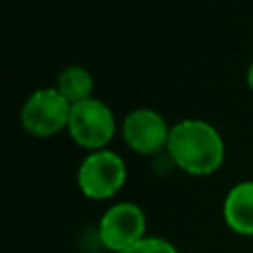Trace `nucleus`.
<instances>
[{"instance_id":"2","label":"nucleus","mask_w":253,"mask_h":253,"mask_svg":"<svg viewBox=\"0 0 253 253\" xmlns=\"http://www.w3.org/2000/svg\"><path fill=\"white\" fill-rule=\"evenodd\" d=\"M126 182V164L111 148L87 152L77 168V188L87 200L105 202L115 198Z\"/></svg>"},{"instance_id":"7","label":"nucleus","mask_w":253,"mask_h":253,"mask_svg":"<svg viewBox=\"0 0 253 253\" xmlns=\"http://www.w3.org/2000/svg\"><path fill=\"white\" fill-rule=\"evenodd\" d=\"M221 215L229 231L241 237H253V180H241L227 190Z\"/></svg>"},{"instance_id":"6","label":"nucleus","mask_w":253,"mask_h":253,"mask_svg":"<svg viewBox=\"0 0 253 253\" xmlns=\"http://www.w3.org/2000/svg\"><path fill=\"white\" fill-rule=\"evenodd\" d=\"M170 128L172 126L166 123V119L148 107L128 111L119 125L123 142L140 156H154L166 150Z\"/></svg>"},{"instance_id":"3","label":"nucleus","mask_w":253,"mask_h":253,"mask_svg":"<svg viewBox=\"0 0 253 253\" xmlns=\"http://www.w3.org/2000/svg\"><path fill=\"white\" fill-rule=\"evenodd\" d=\"M119 130L113 109L99 97H91L87 101L71 105V115L67 123L69 138L85 148L87 152L109 148L111 140Z\"/></svg>"},{"instance_id":"5","label":"nucleus","mask_w":253,"mask_h":253,"mask_svg":"<svg viewBox=\"0 0 253 253\" xmlns=\"http://www.w3.org/2000/svg\"><path fill=\"white\" fill-rule=\"evenodd\" d=\"M146 213L128 200L111 204L97 223L99 243L113 253H123L142 237H146Z\"/></svg>"},{"instance_id":"1","label":"nucleus","mask_w":253,"mask_h":253,"mask_svg":"<svg viewBox=\"0 0 253 253\" xmlns=\"http://www.w3.org/2000/svg\"><path fill=\"white\" fill-rule=\"evenodd\" d=\"M166 154L182 172L210 176L223 166L225 142L221 132L206 119L186 117L172 125Z\"/></svg>"},{"instance_id":"4","label":"nucleus","mask_w":253,"mask_h":253,"mask_svg":"<svg viewBox=\"0 0 253 253\" xmlns=\"http://www.w3.org/2000/svg\"><path fill=\"white\" fill-rule=\"evenodd\" d=\"M71 103L55 87H40L26 97L20 109L22 128L34 138H51L67 130Z\"/></svg>"},{"instance_id":"10","label":"nucleus","mask_w":253,"mask_h":253,"mask_svg":"<svg viewBox=\"0 0 253 253\" xmlns=\"http://www.w3.org/2000/svg\"><path fill=\"white\" fill-rule=\"evenodd\" d=\"M245 83H247V89L253 93V61L249 63V67L245 71Z\"/></svg>"},{"instance_id":"9","label":"nucleus","mask_w":253,"mask_h":253,"mask_svg":"<svg viewBox=\"0 0 253 253\" xmlns=\"http://www.w3.org/2000/svg\"><path fill=\"white\" fill-rule=\"evenodd\" d=\"M123 253H180V251L172 241H168L164 237L146 235L140 241H136L134 245H130L128 249H125Z\"/></svg>"},{"instance_id":"8","label":"nucleus","mask_w":253,"mask_h":253,"mask_svg":"<svg viewBox=\"0 0 253 253\" xmlns=\"http://www.w3.org/2000/svg\"><path fill=\"white\" fill-rule=\"evenodd\" d=\"M71 105L87 101L95 91V77L93 73L83 65H67L59 71L55 85H53Z\"/></svg>"}]
</instances>
